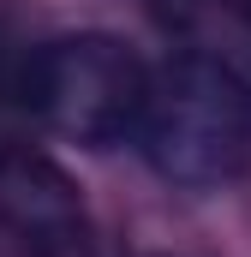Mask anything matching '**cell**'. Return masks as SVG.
<instances>
[{"label":"cell","instance_id":"cell-1","mask_svg":"<svg viewBox=\"0 0 251 257\" xmlns=\"http://www.w3.org/2000/svg\"><path fill=\"white\" fill-rule=\"evenodd\" d=\"M132 144L174 192H221L251 168V84L239 72L174 42L150 66V96Z\"/></svg>","mask_w":251,"mask_h":257},{"label":"cell","instance_id":"cell-2","mask_svg":"<svg viewBox=\"0 0 251 257\" xmlns=\"http://www.w3.org/2000/svg\"><path fill=\"white\" fill-rule=\"evenodd\" d=\"M144 96H150V60L108 30L42 36L12 60L6 78L12 114L78 150L132 144Z\"/></svg>","mask_w":251,"mask_h":257},{"label":"cell","instance_id":"cell-3","mask_svg":"<svg viewBox=\"0 0 251 257\" xmlns=\"http://www.w3.org/2000/svg\"><path fill=\"white\" fill-rule=\"evenodd\" d=\"M0 233H12L24 257H72L96 245L72 174L24 132H0Z\"/></svg>","mask_w":251,"mask_h":257},{"label":"cell","instance_id":"cell-4","mask_svg":"<svg viewBox=\"0 0 251 257\" xmlns=\"http://www.w3.org/2000/svg\"><path fill=\"white\" fill-rule=\"evenodd\" d=\"M162 12L174 42L215 54L227 72L251 84V0H168Z\"/></svg>","mask_w":251,"mask_h":257},{"label":"cell","instance_id":"cell-5","mask_svg":"<svg viewBox=\"0 0 251 257\" xmlns=\"http://www.w3.org/2000/svg\"><path fill=\"white\" fill-rule=\"evenodd\" d=\"M72 257H102V251H96V245H90V251H72Z\"/></svg>","mask_w":251,"mask_h":257},{"label":"cell","instance_id":"cell-6","mask_svg":"<svg viewBox=\"0 0 251 257\" xmlns=\"http://www.w3.org/2000/svg\"><path fill=\"white\" fill-rule=\"evenodd\" d=\"M156 257H168V251H156Z\"/></svg>","mask_w":251,"mask_h":257}]
</instances>
